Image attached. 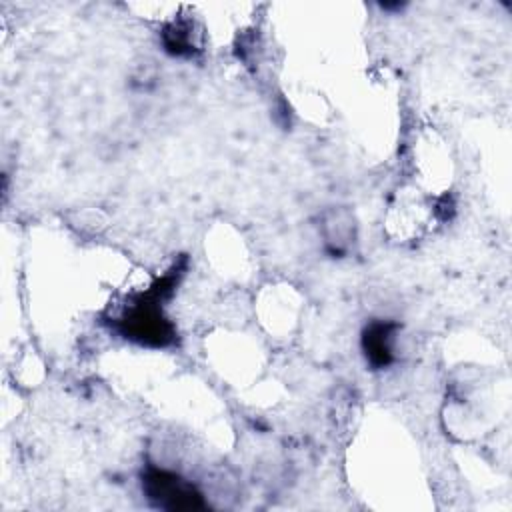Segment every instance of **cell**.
Masks as SVG:
<instances>
[{"mask_svg":"<svg viewBox=\"0 0 512 512\" xmlns=\"http://www.w3.org/2000/svg\"><path fill=\"white\" fill-rule=\"evenodd\" d=\"M164 46L170 54L190 56L196 46L192 40V28L188 22H174L164 30Z\"/></svg>","mask_w":512,"mask_h":512,"instance_id":"obj_4","label":"cell"},{"mask_svg":"<svg viewBox=\"0 0 512 512\" xmlns=\"http://www.w3.org/2000/svg\"><path fill=\"white\" fill-rule=\"evenodd\" d=\"M176 276L178 274L164 276L128 308L126 316L120 320L126 338L152 346H166L172 342L174 330L172 324L162 316L160 302L172 290Z\"/></svg>","mask_w":512,"mask_h":512,"instance_id":"obj_1","label":"cell"},{"mask_svg":"<svg viewBox=\"0 0 512 512\" xmlns=\"http://www.w3.org/2000/svg\"><path fill=\"white\" fill-rule=\"evenodd\" d=\"M396 328L398 326L394 322H384V320H376L366 326L362 334V350L366 354V360L374 368H384L394 360L392 340H394Z\"/></svg>","mask_w":512,"mask_h":512,"instance_id":"obj_3","label":"cell"},{"mask_svg":"<svg viewBox=\"0 0 512 512\" xmlns=\"http://www.w3.org/2000/svg\"><path fill=\"white\" fill-rule=\"evenodd\" d=\"M142 488L158 508H166V510L204 508L200 492L180 476L166 470L150 468L142 478Z\"/></svg>","mask_w":512,"mask_h":512,"instance_id":"obj_2","label":"cell"}]
</instances>
